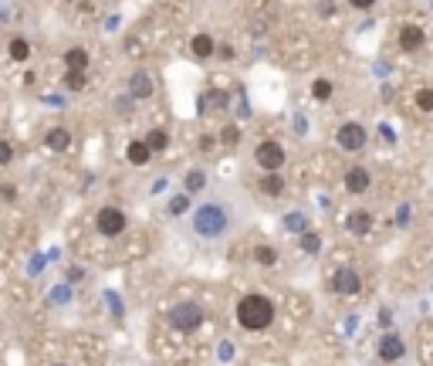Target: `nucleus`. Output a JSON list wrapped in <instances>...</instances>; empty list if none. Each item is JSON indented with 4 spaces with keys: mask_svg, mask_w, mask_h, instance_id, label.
Listing matches in <instances>:
<instances>
[{
    "mask_svg": "<svg viewBox=\"0 0 433 366\" xmlns=\"http://www.w3.org/2000/svg\"><path fill=\"white\" fill-rule=\"evenodd\" d=\"M193 234L200 241H227L237 228H240V204H234L227 197H206L200 207L193 210Z\"/></svg>",
    "mask_w": 433,
    "mask_h": 366,
    "instance_id": "nucleus-1",
    "label": "nucleus"
},
{
    "mask_svg": "<svg viewBox=\"0 0 433 366\" xmlns=\"http://www.w3.org/2000/svg\"><path fill=\"white\" fill-rule=\"evenodd\" d=\"M237 322H240L244 329H251V333L268 329V326L275 322L271 299H264V295H244V299L237 302Z\"/></svg>",
    "mask_w": 433,
    "mask_h": 366,
    "instance_id": "nucleus-2",
    "label": "nucleus"
},
{
    "mask_svg": "<svg viewBox=\"0 0 433 366\" xmlns=\"http://www.w3.org/2000/svg\"><path fill=\"white\" fill-rule=\"evenodd\" d=\"M170 326L177 333H193V329L204 326V309L197 302H179V305L170 309Z\"/></svg>",
    "mask_w": 433,
    "mask_h": 366,
    "instance_id": "nucleus-3",
    "label": "nucleus"
},
{
    "mask_svg": "<svg viewBox=\"0 0 433 366\" xmlns=\"http://www.w3.org/2000/svg\"><path fill=\"white\" fill-rule=\"evenodd\" d=\"M95 228H99V234H105V237L122 234V231H126V214L119 207H102L99 217H95Z\"/></svg>",
    "mask_w": 433,
    "mask_h": 366,
    "instance_id": "nucleus-4",
    "label": "nucleus"
},
{
    "mask_svg": "<svg viewBox=\"0 0 433 366\" xmlns=\"http://www.w3.org/2000/svg\"><path fill=\"white\" fill-rule=\"evenodd\" d=\"M338 146H342L345 153H359V150L366 146V129H362L359 122H345V126H338Z\"/></svg>",
    "mask_w": 433,
    "mask_h": 366,
    "instance_id": "nucleus-5",
    "label": "nucleus"
},
{
    "mask_svg": "<svg viewBox=\"0 0 433 366\" xmlns=\"http://www.w3.org/2000/svg\"><path fill=\"white\" fill-rule=\"evenodd\" d=\"M332 288L338 295H359L362 292V278H359V271H352V268H338L332 275Z\"/></svg>",
    "mask_w": 433,
    "mask_h": 366,
    "instance_id": "nucleus-6",
    "label": "nucleus"
},
{
    "mask_svg": "<svg viewBox=\"0 0 433 366\" xmlns=\"http://www.w3.org/2000/svg\"><path fill=\"white\" fill-rule=\"evenodd\" d=\"M257 163L264 166V170H281V163H284V150H281V143L275 139H264L261 146H257Z\"/></svg>",
    "mask_w": 433,
    "mask_h": 366,
    "instance_id": "nucleus-7",
    "label": "nucleus"
},
{
    "mask_svg": "<svg viewBox=\"0 0 433 366\" xmlns=\"http://www.w3.org/2000/svg\"><path fill=\"white\" fill-rule=\"evenodd\" d=\"M369 183H373V177H369L366 166H352V170L345 173V190H349V193H362V190H369Z\"/></svg>",
    "mask_w": 433,
    "mask_h": 366,
    "instance_id": "nucleus-8",
    "label": "nucleus"
},
{
    "mask_svg": "<svg viewBox=\"0 0 433 366\" xmlns=\"http://www.w3.org/2000/svg\"><path fill=\"white\" fill-rule=\"evenodd\" d=\"M400 48L403 51H420L423 48V31L416 24H403L400 27Z\"/></svg>",
    "mask_w": 433,
    "mask_h": 366,
    "instance_id": "nucleus-9",
    "label": "nucleus"
},
{
    "mask_svg": "<svg viewBox=\"0 0 433 366\" xmlns=\"http://www.w3.org/2000/svg\"><path fill=\"white\" fill-rule=\"evenodd\" d=\"M407 353V342L400 340L396 333H389V336H382L379 340V356L382 360H400Z\"/></svg>",
    "mask_w": 433,
    "mask_h": 366,
    "instance_id": "nucleus-10",
    "label": "nucleus"
},
{
    "mask_svg": "<svg viewBox=\"0 0 433 366\" xmlns=\"http://www.w3.org/2000/svg\"><path fill=\"white\" fill-rule=\"evenodd\" d=\"M126 157H129V163H136V166H146V163L153 159V150H149V143L136 139V143H129Z\"/></svg>",
    "mask_w": 433,
    "mask_h": 366,
    "instance_id": "nucleus-11",
    "label": "nucleus"
},
{
    "mask_svg": "<svg viewBox=\"0 0 433 366\" xmlns=\"http://www.w3.org/2000/svg\"><path fill=\"white\" fill-rule=\"evenodd\" d=\"M261 190H264L268 197H278L281 190H284V180L278 177V170H264V177H261Z\"/></svg>",
    "mask_w": 433,
    "mask_h": 366,
    "instance_id": "nucleus-12",
    "label": "nucleus"
},
{
    "mask_svg": "<svg viewBox=\"0 0 433 366\" xmlns=\"http://www.w3.org/2000/svg\"><path fill=\"white\" fill-rule=\"evenodd\" d=\"M369 228H373V217L366 214V210H356V214H349V231L352 234H369Z\"/></svg>",
    "mask_w": 433,
    "mask_h": 366,
    "instance_id": "nucleus-13",
    "label": "nucleus"
},
{
    "mask_svg": "<svg viewBox=\"0 0 433 366\" xmlns=\"http://www.w3.org/2000/svg\"><path fill=\"white\" fill-rule=\"evenodd\" d=\"M129 88H132V95H136V99H149V95H153V81L146 79L142 72H136V75H132Z\"/></svg>",
    "mask_w": 433,
    "mask_h": 366,
    "instance_id": "nucleus-14",
    "label": "nucleus"
},
{
    "mask_svg": "<svg viewBox=\"0 0 433 366\" xmlns=\"http://www.w3.org/2000/svg\"><path fill=\"white\" fill-rule=\"evenodd\" d=\"M65 65H68V72H85L88 68V51L85 48H72L65 54Z\"/></svg>",
    "mask_w": 433,
    "mask_h": 366,
    "instance_id": "nucleus-15",
    "label": "nucleus"
},
{
    "mask_svg": "<svg viewBox=\"0 0 433 366\" xmlns=\"http://www.w3.org/2000/svg\"><path fill=\"white\" fill-rule=\"evenodd\" d=\"M44 143L51 146L54 153H61V150H68V146H72V136H68V129H61V126H58V129L48 132V139H44Z\"/></svg>",
    "mask_w": 433,
    "mask_h": 366,
    "instance_id": "nucleus-16",
    "label": "nucleus"
},
{
    "mask_svg": "<svg viewBox=\"0 0 433 366\" xmlns=\"http://www.w3.org/2000/svg\"><path fill=\"white\" fill-rule=\"evenodd\" d=\"M193 54H197V58H210V54H213V38L197 34V38H193Z\"/></svg>",
    "mask_w": 433,
    "mask_h": 366,
    "instance_id": "nucleus-17",
    "label": "nucleus"
},
{
    "mask_svg": "<svg viewBox=\"0 0 433 366\" xmlns=\"http://www.w3.org/2000/svg\"><path fill=\"white\" fill-rule=\"evenodd\" d=\"M146 143H149V150H153V153H163V150L170 146V136H166L163 129H153V132H149V139H146Z\"/></svg>",
    "mask_w": 433,
    "mask_h": 366,
    "instance_id": "nucleus-18",
    "label": "nucleus"
},
{
    "mask_svg": "<svg viewBox=\"0 0 433 366\" xmlns=\"http://www.w3.org/2000/svg\"><path fill=\"white\" fill-rule=\"evenodd\" d=\"M27 54H31V45H27L24 38H14L10 41V58L14 61H27Z\"/></svg>",
    "mask_w": 433,
    "mask_h": 366,
    "instance_id": "nucleus-19",
    "label": "nucleus"
},
{
    "mask_svg": "<svg viewBox=\"0 0 433 366\" xmlns=\"http://www.w3.org/2000/svg\"><path fill=\"white\" fill-rule=\"evenodd\" d=\"M254 258H257V264H268V268H271V264L278 262V251L268 248V244H261V248H254Z\"/></svg>",
    "mask_w": 433,
    "mask_h": 366,
    "instance_id": "nucleus-20",
    "label": "nucleus"
},
{
    "mask_svg": "<svg viewBox=\"0 0 433 366\" xmlns=\"http://www.w3.org/2000/svg\"><path fill=\"white\" fill-rule=\"evenodd\" d=\"M311 95H315L318 102H325V99H329V95H332V81L318 79V81H315V85H311Z\"/></svg>",
    "mask_w": 433,
    "mask_h": 366,
    "instance_id": "nucleus-21",
    "label": "nucleus"
},
{
    "mask_svg": "<svg viewBox=\"0 0 433 366\" xmlns=\"http://www.w3.org/2000/svg\"><path fill=\"white\" fill-rule=\"evenodd\" d=\"M416 105H420L423 112H433V88H420V92H416Z\"/></svg>",
    "mask_w": 433,
    "mask_h": 366,
    "instance_id": "nucleus-22",
    "label": "nucleus"
},
{
    "mask_svg": "<svg viewBox=\"0 0 433 366\" xmlns=\"http://www.w3.org/2000/svg\"><path fill=\"white\" fill-rule=\"evenodd\" d=\"M65 85H68V88H85V72H68V75H65Z\"/></svg>",
    "mask_w": 433,
    "mask_h": 366,
    "instance_id": "nucleus-23",
    "label": "nucleus"
},
{
    "mask_svg": "<svg viewBox=\"0 0 433 366\" xmlns=\"http://www.w3.org/2000/svg\"><path fill=\"white\" fill-rule=\"evenodd\" d=\"M204 186V173L200 170H193L190 177H186V193H193V190H200Z\"/></svg>",
    "mask_w": 433,
    "mask_h": 366,
    "instance_id": "nucleus-24",
    "label": "nucleus"
},
{
    "mask_svg": "<svg viewBox=\"0 0 433 366\" xmlns=\"http://www.w3.org/2000/svg\"><path fill=\"white\" fill-rule=\"evenodd\" d=\"M10 159H14V146H10V143H3V139H0V166H7V163H10Z\"/></svg>",
    "mask_w": 433,
    "mask_h": 366,
    "instance_id": "nucleus-25",
    "label": "nucleus"
},
{
    "mask_svg": "<svg viewBox=\"0 0 433 366\" xmlns=\"http://www.w3.org/2000/svg\"><path fill=\"white\" fill-rule=\"evenodd\" d=\"M302 244H305V251H318V237H315V234H305Z\"/></svg>",
    "mask_w": 433,
    "mask_h": 366,
    "instance_id": "nucleus-26",
    "label": "nucleus"
},
{
    "mask_svg": "<svg viewBox=\"0 0 433 366\" xmlns=\"http://www.w3.org/2000/svg\"><path fill=\"white\" fill-rule=\"evenodd\" d=\"M170 210H173V214H183V210H186V197H177V200L170 204Z\"/></svg>",
    "mask_w": 433,
    "mask_h": 366,
    "instance_id": "nucleus-27",
    "label": "nucleus"
},
{
    "mask_svg": "<svg viewBox=\"0 0 433 366\" xmlns=\"http://www.w3.org/2000/svg\"><path fill=\"white\" fill-rule=\"evenodd\" d=\"M349 3H352V7H356V10H369V7H373V3H376V0H349Z\"/></svg>",
    "mask_w": 433,
    "mask_h": 366,
    "instance_id": "nucleus-28",
    "label": "nucleus"
},
{
    "mask_svg": "<svg viewBox=\"0 0 433 366\" xmlns=\"http://www.w3.org/2000/svg\"><path fill=\"white\" fill-rule=\"evenodd\" d=\"M0 197H3V200H14V197H17V190H14V186H3V190H0Z\"/></svg>",
    "mask_w": 433,
    "mask_h": 366,
    "instance_id": "nucleus-29",
    "label": "nucleus"
},
{
    "mask_svg": "<svg viewBox=\"0 0 433 366\" xmlns=\"http://www.w3.org/2000/svg\"><path fill=\"white\" fill-rule=\"evenodd\" d=\"M430 7H433V3H430Z\"/></svg>",
    "mask_w": 433,
    "mask_h": 366,
    "instance_id": "nucleus-30",
    "label": "nucleus"
}]
</instances>
